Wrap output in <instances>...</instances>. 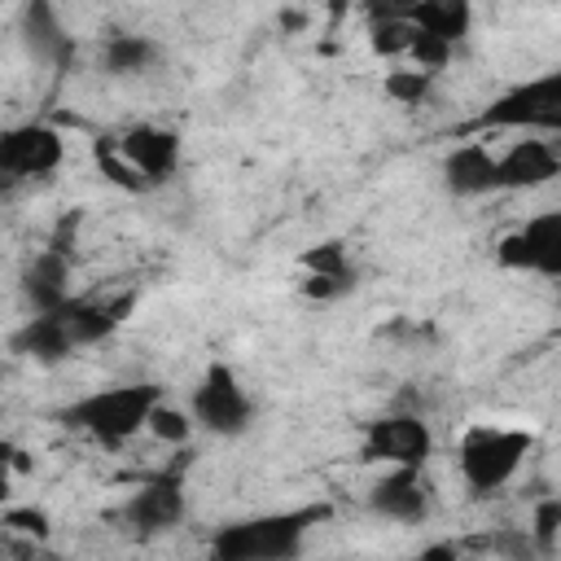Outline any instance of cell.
Wrapping results in <instances>:
<instances>
[{
	"mask_svg": "<svg viewBox=\"0 0 561 561\" xmlns=\"http://www.w3.org/2000/svg\"><path fill=\"white\" fill-rule=\"evenodd\" d=\"M329 517V508H285L228 522L210 535V552L219 561H294L307 548V530Z\"/></svg>",
	"mask_w": 561,
	"mask_h": 561,
	"instance_id": "6da1fadb",
	"label": "cell"
},
{
	"mask_svg": "<svg viewBox=\"0 0 561 561\" xmlns=\"http://www.w3.org/2000/svg\"><path fill=\"white\" fill-rule=\"evenodd\" d=\"M158 399H162V386H153V381L105 386V390H92V394L75 399L70 408H61V421L70 430H83L88 438H96L105 447H123L145 430Z\"/></svg>",
	"mask_w": 561,
	"mask_h": 561,
	"instance_id": "7a4b0ae2",
	"label": "cell"
},
{
	"mask_svg": "<svg viewBox=\"0 0 561 561\" xmlns=\"http://www.w3.org/2000/svg\"><path fill=\"white\" fill-rule=\"evenodd\" d=\"M530 430H513V425H469L460 447H456V465L469 491L491 495L500 486L513 482V473L522 469L526 451H530Z\"/></svg>",
	"mask_w": 561,
	"mask_h": 561,
	"instance_id": "3957f363",
	"label": "cell"
},
{
	"mask_svg": "<svg viewBox=\"0 0 561 561\" xmlns=\"http://www.w3.org/2000/svg\"><path fill=\"white\" fill-rule=\"evenodd\" d=\"M188 416L197 430H206L215 438H237L254 425V399L232 364L215 359L202 368V377L188 394Z\"/></svg>",
	"mask_w": 561,
	"mask_h": 561,
	"instance_id": "277c9868",
	"label": "cell"
},
{
	"mask_svg": "<svg viewBox=\"0 0 561 561\" xmlns=\"http://www.w3.org/2000/svg\"><path fill=\"white\" fill-rule=\"evenodd\" d=\"M478 127H535V131H557L561 127V75H539L530 83L508 88L495 96L482 114Z\"/></svg>",
	"mask_w": 561,
	"mask_h": 561,
	"instance_id": "5b68a950",
	"label": "cell"
},
{
	"mask_svg": "<svg viewBox=\"0 0 561 561\" xmlns=\"http://www.w3.org/2000/svg\"><path fill=\"white\" fill-rule=\"evenodd\" d=\"M495 263L508 272L561 276V210H539L495 245Z\"/></svg>",
	"mask_w": 561,
	"mask_h": 561,
	"instance_id": "8992f818",
	"label": "cell"
},
{
	"mask_svg": "<svg viewBox=\"0 0 561 561\" xmlns=\"http://www.w3.org/2000/svg\"><path fill=\"white\" fill-rule=\"evenodd\" d=\"M430 451H434L430 421L412 412L377 416L364 425V438H359V460L368 465H425Z\"/></svg>",
	"mask_w": 561,
	"mask_h": 561,
	"instance_id": "52a82bcc",
	"label": "cell"
},
{
	"mask_svg": "<svg viewBox=\"0 0 561 561\" xmlns=\"http://www.w3.org/2000/svg\"><path fill=\"white\" fill-rule=\"evenodd\" d=\"M368 508L399 526H421L434 508V486L425 465H386V473L368 486Z\"/></svg>",
	"mask_w": 561,
	"mask_h": 561,
	"instance_id": "ba28073f",
	"label": "cell"
},
{
	"mask_svg": "<svg viewBox=\"0 0 561 561\" xmlns=\"http://www.w3.org/2000/svg\"><path fill=\"white\" fill-rule=\"evenodd\" d=\"M61 153H66V140L48 123H18L0 131V167L13 171L18 180L53 175L61 167Z\"/></svg>",
	"mask_w": 561,
	"mask_h": 561,
	"instance_id": "9c48e42d",
	"label": "cell"
},
{
	"mask_svg": "<svg viewBox=\"0 0 561 561\" xmlns=\"http://www.w3.org/2000/svg\"><path fill=\"white\" fill-rule=\"evenodd\" d=\"M188 513V500H184V482L175 473H162V478H149L140 482L127 504H123V522L136 530V535H162V530H175Z\"/></svg>",
	"mask_w": 561,
	"mask_h": 561,
	"instance_id": "30bf717a",
	"label": "cell"
},
{
	"mask_svg": "<svg viewBox=\"0 0 561 561\" xmlns=\"http://www.w3.org/2000/svg\"><path fill=\"white\" fill-rule=\"evenodd\" d=\"M114 149L127 158V167H131L145 184H162V180L175 171V162H180V136L167 131V127H158V123H136V127H127V131L114 140Z\"/></svg>",
	"mask_w": 561,
	"mask_h": 561,
	"instance_id": "8fae6325",
	"label": "cell"
},
{
	"mask_svg": "<svg viewBox=\"0 0 561 561\" xmlns=\"http://www.w3.org/2000/svg\"><path fill=\"white\" fill-rule=\"evenodd\" d=\"M561 175V153L552 140H517L495 158V188L522 193V188H543Z\"/></svg>",
	"mask_w": 561,
	"mask_h": 561,
	"instance_id": "7c38bea8",
	"label": "cell"
},
{
	"mask_svg": "<svg viewBox=\"0 0 561 561\" xmlns=\"http://www.w3.org/2000/svg\"><path fill=\"white\" fill-rule=\"evenodd\" d=\"M18 31H22V44L35 61H44V66H70L75 61V39L61 26V13L53 0H26Z\"/></svg>",
	"mask_w": 561,
	"mask_h": 561,
	"instance_id": "4fadbf2b",
	"label": "cell"
},
{
	"mask_svg": "<svg viewBox=\"0 0 561 561\" xmlns=\"http://www.w3.org/2000/svg\"><path fill=\"white\" fill-rule=\"evenodd\" d=\"M9 351L18 359H35V364H61L75 355V342H70V329L61 320V307L57 311H31L13 333H9Z\"/></svg>",
	"mask_w": 561,
	"mask_h": 561,
	"instance_id": "5bb4252c",
	"label": "cell"
},
{
	"mask_svg": "<svg viewBox=\"0 0 561 561\" xmlns=\"http://www.w3.org/2000/svg\"><path fill=\"white\" fill-rule=\"evenodd\" d=\"M127 311H131V294L105 298V302H101V298H66V302H61V320H66V329H70L75 351L105 342V337L127 320Z\"/></svg>",
	"mask_w": 561,
	"mask_h": 561,
	"instance_id": "9a60e30c",
	"label": "cell"
},
{
	"mask_svg": "<svg viewBox=\"0 0 561 561\" xmlns=\"http://www.w3.org/2000/svg\"><path fill=\"white\" fill-rule=\"evenodd\" d=\"M22 298L31 311H57L70 298V259L61 250H39L22 267Z\"/></svg>",
	"mask_w": 561,
	"mask_h": 561,
	"instance_id": "2e32d148",
	"label": "cell"
},
{
	"mask_svg": "<svg viewBox=\"0 0 561 561\" xmlns=\"http://www.w3.org/2000/svg\"><path fill=\"white\" fill-rule=\"evenodd\" d=\"M443 188L451 197H486L495 193V158L482 145H456L443 158Z\"/></svg>",
	"mask_w": 561,
	"mask_h": 561,
	"instance_id": "e0dca14e",
	"label": "cell"
},
{
	"mask_svg": "<svg viewBox=\"0 0 561 561\" xmlns=\"http://www.w3.org/2000/svg\"><path fill=\"white\" fill-rule=\"evenodd\" d=\"M408 22H412V31L434 35L456 48L473 31V0H416Z\"/></svg>",
	"mask_w": 561,
	"mask_h": 561,
	"instance_id": "ac0fdd59",
	"label": "cell"
},
{
	"mask_svg": "<svg viewBox=\"0 0 561 561\" xmlns=\"http://www.w3.org/2000/svg\"><path fill=\"white\" fill-rule=\"evenodd\" d=\"M162 61V44L149 39V35H110L105 48H101V70L114 75V79H131V75H149L153 66Z\"/></svg>",
	"mask_w": 561,
	"mask_h": 561,
	"instance_id": "d6986e66",
	"label": "cell"
},
{
	"mask_svg": "<svg viewBox=\"0 0 561 561\" xmlns=\"http://www.w3.org/2000/svg\"><path fill=\"white\" fill-rule=\"evenodd\" d=\"M145 430L158 438V443H188V434L197 430L193 425V416H188V408H175V403H167V399H158L153 403V412H149V421H145Z\"/></svg>",
	"mask_w": 561,
	"mask_h": 561,
	"instance_id": "ffe728a7",
	"label": "cell"
},
{
	"mask_svg": "<svg viewBox=\"0 0 561 561\" xmlns=\"http://www.w3.org/2000/svg\"><path fill=\"white\" fill-rule=\"evenodd\" d=\"M368 44H373L377 57H408L412 22L408 18H373L368 22Z\"/></svg>",
	"mask_w": 561,
	"mask_h": 561,
	"instance_id": "44dd1931",
	"label": "cell"
},
{
	"mask_svg": "<svg viewBox=\"0 0 561 561\" xmlns=\"http://www.w3.org/2000/svg\"><path fill=\"white\" fill-rule=\"evenodd\" d=\"M434 92V75L430 70H390L386 75V96L399 101V105H421L425 96Z\"/></svg>",
	"mask_w": 561,
	"mask_h": 561,
	"instance_id": "7402d4cb",
	"label": "cell"
},
{
	"mask_svg": "<svg viewBox=\"0 0 561 561\" xmlns=\"http://www.w3.org/2000/svg\"><path fill=\"white\" fill-rule=\"evenodd\" d=\"M96 167H101V175L110 180V184H118V188H127V193H140V188H149L131 167H127V158L114 149V145H105V140H96Z\"/></svg>",
	"mask_w": 561,
	"mask_h": 561,
	"instance_id": "603a6c76",
	"label": "cell"
},
{
	"mask_svg": "<svg viewBox=\"0 0 561 561\" xmlns=\"http://www.w3.org/2000/svg\"><path fill=\"white\" fill-rule=\"evenodd\" d=\"M451 44H443V39H434V35H421V31H412V44H408V57L416 61V70H430V75H438L447 61H451Z\"/></svg>",
	"mask_w": 561,
	"mask_h": 561,
	"instance_id": "cb8c5ba5",
	"label": "cell"
},
{
	"mask_svg": "<svg viewBox=\"0 0 561 561\" xmlns=\"http://www.w3.org/2000/svg\"><path fill=\"white\" fill-rule=\"evenodd\" d=\"M557 535H561V500L548 495V500H539V508H535V543H539L543 552H557Z\"/></svg>",
	"mask_w": 561,
	"mask_h": 561,
	"instance_id": "d4e9b609",
	"label": "cell"
},
{
	"mask_svg": "<svg viewBox=\"0 0 561 561\" xmlns=\"http://www.w3.org/2000/svg\"><path fill=\"white\" fill-rule=\"evenodd\" d=\"M302 263H307L311 272H324V276H351L346 254H342V245H337V241H324L320 250H307V254H302Z\"/></svg>",
	"mask_w": 561,
	"mask_h": 561,
	"instance_id": "484cf974",
	"label": "cell"
},
{
	"mask_svg": "<svg viewBox=\"0 0 561 561\" xmlns=\"http://www.w3.org/2000/svg\"><path fill=\"white\" fill-rule=\"evenodd\" d=\"M4 526H9V530H22V535L44 539L53 522H48V513H44V508H31V504H26V508H4Z\"/></svg>",
	"mask_w": 561,
	"mask_h": 561,
	"instance_id": "4316f807",
	"label": "cell"
},
{
	"mask_svg": "<svg viewBox=\"0 0 561 561\" xmlns=\"http://www.w3.org/2000/svg\"><path fill=\"white\" fill-rule=\"evenodd\" d=\"M18 469H26V451L0 438V504L9 500V491H13V478H18Z\"/></svg>",
	"mask_w": 561,
	"mask_h": 561,
	"instance_id": "83f0119b",
	"label": "cell"
},
{
	"mask_svg": "<svg viewBox=\"0 0 561 561\" xmlns=\"http://www.w3.org/2000/svg\"><path fill=\"white\" fill-rule=\"evenodd\" d=\"M416 0H359V9L368 18H408Z\"/></svg>",
	"mask_w": 561,
	"mask_h": 561,
	"instance_id": "f1b7e54d",
	"label": "cell"
},
{
	"mask_svg": "<svg viewBox=\"0 0 561 561\" xmlns=\"http://www.w3.org/2000/svg\"><path fill=\"white\" fill-rule=\"evenodd\" d=\"M18 184H22V180H18L13 171H4V167H0V197H13V193H18Z\"/></svg>",
	"mask_w": 561,
	"mask_h": 561,
	"instance_id": "f546056e",
	"label": "cell"
}]
</instances>
